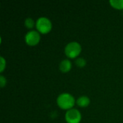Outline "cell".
Wrapping results in <instances>:
<instances>
[{
    "instance_id": "6",
    "label": "cell",
    "mask_w": 123,
    "mask_h": 123,
    "mask_svg": "<svg viewBox=\"0 0 123 123\" xmlns=\"http://www.w3.org/2000/svg\"><path fill=\"white\" fill-rule=\"evenodd\" d=\"M71 67H72V64H71V61H69V59L62 60L59 64V69L63 73L69 71Z\"/></svg>"
},
{
    "instance_id": "5",
    "label": "cell",
    "mask_w": 123,
    "mask_h": 123,
    "mask_svg": "<svg viewBox=\"0 0 123 123\" xmlns=\"http://www.w3.org/2000/svg\"><path fill=\"white\" fill-rule=\"evenodd\" d=\"M25 42L27 45L30 46H33L37 45L40 40V33L35 30H32L28 31L25 37Z\"/></svg>"
},
{
    "instance_id": "11",
    "label": "cell",
    "mask_w": 123,
    "mask_h": 123,
    "mask_svg": "<svg viewBox=\"0 0 123 123\" xmlns=\"http://www.w3.org/2000/svg\"><path fill=\"white\" fill-rule=\"evenodd\" d=\"M0 61H1V69H0V72H2L4 70V68H5V66H6V61H5V59L2 56L0 57Z\"/></svg>"
},
{
    "instance_id": "7",
    "label": "cell",
    "mask_w": 123,
    "mask_h": 123,
    "mask_svg": "<svg viewBox=\"0 0 123 123\" xmlns=\"http://www.w3.org/2000/svg\"><path fill=\"white\" fill-rule=\"evenodd\" d=\"M90 103V99L87 96H81L76 99V104L79 107H86L89 105Z\"/></svg>"
},
{
    "instance_id": "3",
    "label": "cell",
    "mask_w": 123,
    "mask_h": 123,
    "mask_svg": "<svg viewBox=\"0 0 123 123\" xmlns=\"http://www.w3.org/2000/svg\"><path fill=\"white\" fill-rule=\"evenodd\" d=\"M36 28L41 33H48L52 29L51 21L45 17H39L36 21Z\"/></svg>"
},
{
    "instance_id": "4",
    "label": "cell",
    "mask_w": 123,
    "mask_h": 123,
    "mask_svg": "<svg viewBox=\"0 0 123 123\" xmlns=\"http://www.w3.org/2000/svg\"><path fill=\"white\" fill-rule=\"evenodd\" d=\"M65 118L67 123H79L81 120V115L77 109L72 108L67 110Z\"/></svg>"
},
{
    "instance_id": "10",
    "label": "cell",
    "mask_w": 123,
    "mask_h": 123,
    "mask_svg": "<svg viewBox=\"0 0 123 123\" xmlns=\"http://www.w3.org/2000/svg\"><path fill=\"white\" fill-rule=\"evenodd\" d=\"M75 63L76 64V66H78L79 67H84L86 63V61L84 58H78L76 59L75 61Z\"/></svg>"
},
{
    "instance_id": "1",
    "label": "cell",
    "mask_w": 123,
    "mask_h": 123,
    "mask_svg": "<svg viewBox=\"0 0 123 123\" xmlns=\"http://www.w3.org/2000/svg\"><path fill=\"white\" fill-rule=\"evenodd\" d=\"M58 105L63 110H70L72 109L75 104L74 97L69 93H62L57 98Z\"/></svg>"
},
{
    "instance_id": "12",
    "label": "cell",
    "mask_w": 123,
    "mask_h": 123,
    "mask_svg": "<svg viewBox=\"0 0 123 123\" xmlns=\"http://www.w3.org/2000/svg\"><path fill=\"white\" fill-rule=\"evenodd\" d=\"M6 83V79H5L2 75H1V76H0V86H1V88L4 87V86H5Z\"/></svg>"
},
{
    "instance_id": "9",
    "label": "cell",
    "mask_w": 123,
    "mask_h": 123,
    "mask_svg": "<svg viewBox=\"0 0 123 123\" xmlns=\"http://www.w3.org/2000/svg\"><path fill=\"white\" fill-rule=\"evenodd\" d=\"M35 25H36V22H35L34 19L31 17H27L25 21V25L28 29H32Z\"/></svg>"
},
{
    "instance_id": "8",
    "label": "cell",
    "mask_w": 123,
    "mask_h": 123,
    "mask_svg": "<svg viewBox=\"0 0 123 123\" xmlns=\"http://www.w3.org/2000/svg\"><path fill=\"white\" fill-rule=\"evenodd\" d=\"M110 4L114 8L118 9H123V0H110Z\"/></svg>"
},
{
    "instance_id": "2",
    "label": "cell",
    "mask_w": 123,
    "mask_h": 123,
    "mask_svg": "<svg viewBox=\"0 0 123 123\" xmlns=\"http://www.w3.org/2000/svg\"><path fill=\"white\" fill-rule=\"evenodd\" d=\"M64 51L67 57L74 58L80 54L81 51V46L78 42H70L66 45Z\"/></svg>"
}]
</instances>
